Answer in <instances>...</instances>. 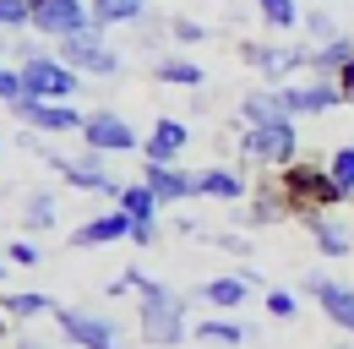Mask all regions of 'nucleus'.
<instances>
[{
    "instance_id": "f257e3e1",
    "label": "nucleus",
    "mask_w": 354,
    "mask_h": 349,
    "mask_svg": "<svg viewBox=\"0 0 354 349\" xmlns=\"http://www.w3.org/2000/svg\"><path fill=\"white\" fill-rule=\"evenodd\" d=\"M267 186H272L283 218H300V224H310L316 213H327V208H338V202H349V197L338 191V180L327 174V164H306V159H295L289 170H272Z\"/></svg>"
},
{
    "instance_id": "f03ea898",
    "label": "nucleus",
    "mask_w": 354,
    "mask_h": 349,
    "mask_svg": "<svg viewBox=\"0 0 354 349\" xmlns=\"http://www.w3.org/2000/svg\"><path fill=\"white\" fill-rule=\"evenodd\" d=\"M136 295H142V301H136V333H142V344H153V349L185 344V333H191V322H185V295H175V289L158 284V278H147Z\"/></svg>"
},
{
    "instance_id": "7ed1b4c3",
    "label": "nucleus",
    "mask_w": 354,
    "mask_h": 349,
    "mask_svg": "<svg viewBox=\"0 0 354 349\" xmlns=\"http://www.w3.org/2000/svg\"><path fill=\"white\" fill-rule=\"evenodd\" d=\"M240 159L257 170H289L300 159V120H267V126H245L240 131Z\"/></svg>"
},
{
    "instance_id": "20e7f679",
    "label": "nucleus",
    "mask_w": 354,
    "mask_h": 349,
    "mask_svg": "<svg viewBox=\"0 0 354 349\" xmlns=\"http://www.w3.org/2000/svg\"><path fill=\"white\" fill-rule=\"evenodd\" d=\"M55 55L71 66V71H82V77H120L126 71V60H120V49L109 44V28H77V33H66V39L55 44Z\"/></svg>"
},
{
    "instance_id": "39448f33",
    "label": "nucleus",
    "mask_w": 354,
    "mask_h": 349,
    "mask_svg": "<svg viewBox=\"0 0 354 349\" xmlns=\"http://www.w3.org/2000/svg\"><path fill=\"white\" fill-rule=\"evenodd\" d=\"M240 60L245 71H257L267 87H283L306 71V44H283V39H240Z\"/></svg>"
},
{
    "instance_id": "423d86ee",
    "label": "nucleus",
    "mask_w": 354,
    "mask_h": 349,
    "mask_svg": "<svg viewBox=\"0 0 354 349\" xmlns=\"http://www.w3.org/2000/svg\"><path fill=\"white\" fill-rule=\"evenodd\" d=\"M17 71H22V87H28L22 98H55V104H71V98L82 93V71H71V66H66L55 49L28 55Z\"/></svg>"
},
{
    "instance_id": "0eeeda50",
    "label": "nucleus",
    "mask_w": 354,
    "mask_h": 349,
    "mask_svg": "<svg viewBox=\"0 0 354 349\" xmlns=\"http://www.w3.org/2000/svg\"><path fill=\"white\" fill-rule=\"evenodd\" d=\"M60 339L77 349H120V322L109 311H82V305H55Z\"/></svg>"
},
{
    "instance_id": "6e6552de",
    "label": "nucleus",
    "mask_w": 354,
    "mask_h": 349,
    "mask_svg": "<svg viewBox=\"0 0 354 349\" xmlns=\"http://www.w3.org/2000/svg\"><path fill=\"white\" fill-rule=\"evenodd\" d=\"M278 98H283V115H289V120H310V115H327V109L349 104V93H344V82H338V77L283 82V87H278Z\"/></svg>"
},
{
    "instance_id": "1a4fd4ad",
    "label": "nucleus",
    "mask_w": 354,
    "mask_h": 349,
    "mask_svg": "<svg viewBox=\"0 0 354 349\" xmlns=\"http://www.w3.org/2000/svg\"><path fill=\"white\" fill-rule=\"evenodd\" d=\"M6 109L28 131H39V136H77L82 120H88L77 104H55V98H17V104H6Z\"/></svg>"
},
{
    "instance_id": "9d476101",
    "label": "nucleus",
    "mask_w": 354,
    "mask_h": 349,
    "mask_svg": "<svg viewBox=\"0 0 354 349\" xmlns=\"http://www.w3.org/2000/svg\"><path fill=\"white\" fill-rule=\"evenodd\" d=\"M82 147H93V153H136L142 147V136H136V126L126 120V115H115V109H93L88 120H82Z\"/></svg>"
},
{
    "instance_id": "9b49d317",
    "label": "nucleus",
    "mask_w": 354,
    "mask_h": 349,
    "mask_svg": "<svg viewBox=\"0 0 354 349\" xmlns=\"http://www.w3.org/2000/svg\"><path fill=\"white\" fill-rule=\"evenodd\" d=\"M93 22V11H88V0H33V33L49 44H60L66 33H77V28H88Z\"/></svg>"
},
{
    "instance_id": "f8f14e48",
    "label": "nucleus",
    "mask_w": 354,
    "mask_h": 349,
    "mask_svg": "<svg viewBox=\"0 0 354 349\" xmlns=\"http://www.w3.org/2000/svg\"><path fill=\"white\" fill-rule=\"evenodd\" d=\"M185 147H191V126L175 120V115H158L153 131L142 136V164H180Z\"/></svg>"
},
{
    "instance_id": "ddd939ff",
    "label": "nucleus",
    "mask_w": 354,
    "mask_h": 349,
    "mask_svg": "<svg viewBox=\"0 0 354 349\" xmlns=\"http://www.w3.org/2000/svg\"><path fill=\"white\" fill-rule=\"evenodd\" d=\"M306 295H316V305L327 311V322H333V328L354 333V284L327 278V273H306Z\"/></svg>"
},
{
    "instance_id": "4468645a",
    "label": "nucleus",
    "mask_w": 354,
    "mask_h": 349,
    "mask_svg": "<svg viewBox=\"0 0 354 349\" xmlns=\"http://www.w3.org/2000/svg\"><path fill=\"white\" fill-rule=\"evenodd\" d=\"M142 180L153 186V197H158L164 208L202 197V180H196V170H185V164H142Z\"/></svg>"
},
{
    "instance_id": "2eb2a0df",
    "label": "nucleus",
    "mask_w": 354,
    "mask_h": 349,
    "mask_svg": "<svg viewBox=\"0 0 354 349\" xmlns=\"http://www.w3.org/2000/svg\"><path fill=\"white\" fill-rule=\"evenodd\" d=\"M115 240H131V213L126 208H109V213H93L88 224L71 229V246L93 251V246H115Z\"/></svg>"
},
{
    "instance_id": "dca6fc26",
    "label": "nucleus",
    "mask_w": 354,
    "mask_h": 349,
    "mask_svg": "<svg viewBox=\"0 0 354 349\" xmlns=\"http://www.w3.org/2000/svg\"><path fill=\"white\" fill-rule=\"evenodd\" d=\"M354 60V39L338 33L327 44H306V71L310 77H344V66Z\"/></svg>"
},
{
    "instance_id": "f3484780",
    "label": "nucleus",
    "mask_w": 354,
    "mask_h": 349,
    "mask_svg": "<svg viewBox=\"0 0 354 349\" xmlns=\"http://www.w3.org/2000/svg\"><path fill=\"white\" fill-rule=\"evenodd\" d=\"M196 180H202V197L207 202H245L251 197V180H245V170H234V164H213V170H202Z\"/></svg>"
},
{
    "instance_id": "a211bd4d",
    "label": "nucleus",
    "mask_w": 354,
    "mask_h": 349,
    "mask_svg": "<svg viewBox=\"0 0 354 349\" xmlns=\"http://www.w3.org/2000/svg\"><path fill=\"white\" fill-rule=\"evenodd\" d=\"M306 229H310V240H316V251H322V257H349V251H354V229L344 224V218L316 213Z\"/></svg>"
},
{
    "instance_id": "6ab92c4d",
    "label": "nucleus",
    "mask_w": 354,
    "mask_h": 349,
    "mask_svg": "<svg viewBox=\"0 0 354 349\" xmlns=\"http://www.w3.org/2000/svg\"><path fill=\"white\" fill-rule=\"evenodd\" d=\"M88 11L98 28H136L153 11V0H88Z\"/></svg>"
},
{
    "instance_id": "aec40b11",
    "label": "nucleus",
    "mask_w": 354,
    "mask_h": 349,
    "mask_svg": "<svg viewBox=\"0 0 354 349\" xmlns=\"http://www.w3.org/2000/svg\"><path fill=\"white\" fill-rule=\"evenodd\" d=\"M153 82H164V87H202L207 71H202L191 55H158V60H153Z\"/></svg>"
},
{
    "instance_id": "412c9836",
    "label": "nucleus",
    "mask_w": 354,
    "mask_h": 349,
    "mask_svg": "<svg viewBox=\"0 0 354 349\" xmlns=\"http://www.w3.org/2000/svg\"><path fill=\"white\" fill-rule=\"evenodd\" d=\"M115 208H126L131 224H158V208H164V202L153 197V186H147V180H126V186H120V197H115Z\"/></svg>"
},
{
    "instance_id": "4be33fe9",
    "label": "nucleus",
    "mask_w": 354,
    "mask_h": 349,
    "mask_svg": "<svg viewBox=\"0 0 354 349\" xmlns=\"http://www.w3.org/2000/svg\"><path fill=\"white\" fill-rule=\"evenodd\" d=\"M245 295H251V284H245L240 273H218V278H207V284H202V301L213 305V311H240Z\"/></svg>"
},
{
    "instance_id": "5701e85b",
    "label": "nucleus",
    "mask_w": 354,
    "mask_h": 349,
    "mask_svg": "<svg viewBox=\"0 0 354 349\" xmlns=\"http://www.w3.org/2000/svg\"><path fill=\"white\" fill-rule=\"evenodd\" d=\"M240 120L245 126H267V120H283V98H278V87H251L245 98H240Z\"/></svg>"
},
{
    "instance_id": "b1692460",
    "label": "nucleus",
    "mask_w": 354,
    "mask_h": 349,
    "mask_svg": "<svg viewBox=\"0 0 354 349\" xmlns=\"http://www.w3.org/2000/svg\"><path fill=\"white\" fill-rule=\"evenodd\" d=\"M251 333H257V328H240V322H223V316H207V322H196V328H191V339L218 344V349H240Z\"/></svg>"
},
{
    "instance_id": "393cba45",
    "label": "nucleus",
    "mask_w": 354,
    "mask_h": 349,
    "mask_svg": "<svg viewBox=\"0 0 354 349\" xmlns=\"http://www.w3.org/2000/svg\"><path fill=\"white\" fill-rule=\"evenodd\" d=\"M251 6H257L262 28H272V33H289V28H300V17H306V0H251Z\"/></svg>"
},
{
    "instance_id": "a878e982",
    "label": "nucleus",
    "mask_w": 354,
    "mask_h": 349,
    "mask_svg": "<svg viewBox=\"0 0 354 349\" xmlns=\"http://www.w3.org/2000/svg\"><path fill=\"white\" fill-rule=\"evenodd\" d=\"M0 311H6V316L33 322V316H55V301L39 295V289H11V295H0Z\"/></svg>"
},
{
    "instance_id": "bb28decb",
    "label": "nucleus",
    "mask_w": 354,
    "mask_h": 349,
    "mask_svg": "<svg viewBox=\"0 0 354 349\" xmlns=\"http://www.w3.org/2000/svg\"><path fill=\"white\" fill-rule=\"evenodd\" d=\"M22 218H28L33 235H39V229H55V224H60V197H55V191H33V197L22 202Z\"/></svg>"
},
{
    "instance_id": "cd10ccee",
    "label": "nucleus",
    "mask_w": 354,
    "mask_h": 349,
    "mask_svg": "<svg viewBox=\"0 0 354 349\" xmlns=\"http://www.w3.org/2000/svg\"><path fill=\"white\" fill-rule=\"evenodd\" d=\"M327 174L338 180V191L354 202V142H344V147H333V153H327Z\"/></svg>"
},
{
    "instance_id": "c85d7f7f",
    "label": "nucleus",
    "mask_w": 354,
    "mask_h": 349,
    "mask_svg": "<svg viewBox=\"0 0 354 349\" xmlns=\"http://www.w3.org/2000/svg\"><path fill=\"white\" fill-rule=\"evenodd\" d=\"M300 33H306L310 44H327V39H338L344 28H338V22H333L322 6H306V17H300Z\"/></svg>"
},
{
    "instance_id": "c756f323",
    "label": "nucleus",
    "mask_w": 354,
    "mask_h": 349,
    "mask_svg": "<svg viewBox=\"0 0 354 349\" xmlns=\"http://www.w3.org/2000/svg\"><path fill=\"white\" fill-rule=\"evenodd\" d=\"M33 22V0H0V33H22Z\"/></svg>"
},
{
    "instance_id": "7c9ffc66",
    "label": "nucleus",
    "mask_w": 354,
    "mask_h": 349,
    "mask_svg": "<svg viewBox=\"0 0 354 349\" xmlns=\"http://www.w3.org/2000/svg\"><path fill=\"white\" fill-rule=\"evenodd\" d=\"M207 39V22H196V17H169V44H202Z\"/></svg>"
},
{
    "instance_id": "2f4dec72",
    "label": "nucleus",
    "mask_w": 354,
    "mask_h": 349,
    "mask_svg": "<svg viewBox=\"0 0 354 349\" xmlns=\"http://www.w3.org/2000/svg\"><path fill=\"white\" fill-rule=\"evenodd\" d=\"M22 93H28V87H22V71H17V66H6V60H0V104H17V98H22Z\"/></svg>"
},
{
    "instance_id": "473e14b6",
    "label": "nucleus",
    "mask_w": 354,
    "mask_h": 349,
    "mask_svg": "<svg viewBox=\"0 0 354 349\" xmlns=\"http://www.w3.org/2000/svg\"><path fill=\"white\" fill-rule=\"evenodd\" d=\"M207 246H218V251H234V257H245L251 251V240L245 235H229V229H213V235H202Z\"/></svg>"
},
{
    "instance_id": "72a5a7b5",
    "label": "nucleus",
    "mask_w": 354,
    "mask_h": 349,
    "mask_svg": "<svg viewBox=\"0 0 354 349\" xmlns=\"http://www.w3.org/2000/svg\"><path fill=\"white\" fill-rule=\"evenodd\" d=\"M267 311H272V322H289L300 305H295V295H289V289H267Z\"/></svg>"
},
{
    "instance_id": "f704fd0d",
    "label": "nucleus",
    "mask_w": 354,
    "mask_h": 349,
    "mask_svg": "<svg viewBox=\"0 0 354 349\" xmlns=\"http://www.w3.org/2000/svg\"><path fill=\"white\" fill-rule=\"evenodd\" d=\"M6 262H11V267H39V246H33V240H11V246H6Z\"/></svg>"
},
{
    "instance_id": "c9c22d12",
    "label": "nucleus",
    "mask_w": 354,
    "mask_h": 349,
    "mask_svg": "<svg viewBox=\"0 0 354 349\" xmlns=\"http://www.w3.org/2000/svg\"><path fill=\"white\" fill-rule=\"evenodd\" d=\"M142 284H147V273H142V267H126L120 278H109V295H136Z\"/></svg>"
},
{
    "instance_id": "e433bc0d",
    "label": "nucleus",
    "mask_w": 354,
    "mask_h": 349,
    "mask_svg": "<svg viewBox=\"0 0 354 349\" xmlns=\"http://www.w3.org/2000/svg\"><path fill=\"white\" fill-rule=\"evenodd\" d=\"M158 240V224H131V246H153Z\"/></svg>"
},
{
    "instance_id": "4c0bfd02",
    "label": "nucleus",
    "mask_w": 354,
    "mask_h": 349,
    "mask_svg": "<svg viewBox=\"0 0 354 349\" xmlns=\"http://www.w3.org/2000/svg\"><path fill=\"white\" fill-rule=\"evenodd\" d=\"M6 55H11V33H0V60H6Z\"/></svg>"
},
{
    "instance_id": "58836bf2",
    "label": "nucleus",
    "mask_w": 354,
    "mask_h": 349,
    "mask_svg": "<svg viewBox=\"0 0 354 349\" xmlns=\"http://www.w3.org/2000/svg\"><path fill=\"white\" fill-rule=\"evenodd\" d=\"M6 273H11V262H6V257H0V284H6Z\"/></svg>"
},
{
    "instance_id": "ea45409f",
    "label": "nucleus",
    "mask_w": 354,
    "mask_h": 349,
    "mask_svg": "<svg viewBox=\"0 0 354 349\" xmlns=\"http://www.w3.org/2000/svg\"><path fill=\"white\" fill-rule=\"evenodd\" d=\"M349 104H354V87H349Z\"/></svg>"
},
{
    "instance_id": "a19ab883",
    "label": "nucleus",
    "mask_w": 354,
    "mask_h": 349,
    "mask_svg": "<svg viewBox=\"0 0 354 349\" xmlns=\"http://www.w3.org/2000/svg\"><path fill=\"white\" fill-rule=\"evenodd\" d=\"M0 333H6V322H0Z\"/></svg>"
},
{
    "instance_id": "79ce46f5",
    "label": "nucleus",
    "mask_w": 354,
    "mask_h": 349,
    "mask_svg": "<svg viewBox=\"0 0 354 349\" xmlns=\"http://www.w3.org/2000/svg\"><path fill=\"white\" fill-rule=\"evenodd\" d=\"M306 6H316V0H306Z\"/></svg>"
},
{
    "instance_id": "37998d69",
    "label": "nucleus",
    "mask_w": 354,
    "mask_h": 349,
    "mask_svg": "<svg viewBox=\"0 0 354 349\" xmlns=\"http://www.w3.org/2000/svg\"><path fill=\"white\" fill-rule=\"evenodd\" d=\"M344 349H354V344H344Z\"/></svg>"
}]
</instances>
